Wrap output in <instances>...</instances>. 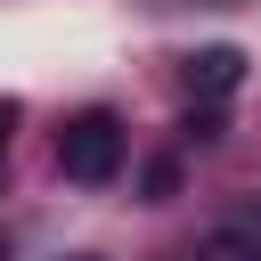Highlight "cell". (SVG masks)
I'll list each match as a JSON object with an SVG mask.
<instances>
[{
	"mask_svg": "<svg viewBox=\"0 0 261 261\" xmlns=\"http://www.w3.org/2000/svg\"><path fill=\"white\" fill-rule=\"evenodd\" d=\"M57 171H65V179H82V188H106V179L122 171V122H114L106 106L73 114V122L57 130Z\"/></svg>",
	"mask_w": 261,
	"mask_h": 261,
	"instance_id": "6da1fadb",
	"label": "cell"
},
{
	"mask_svg": "<svg viewBox=\"0 0 261 261\" xmlns=\"http://www.w3.org/2000/svg\"><path fill=\"white\" fill-rule=\"evenodd\" d=\"M179 73H188V90H196V98H228V90L245 82V49L212 41V49H196V57L179 65Z\"/></svg>",
	"mask_w": 261,
	"mask_h": 261,
	"instance_id": "7a4b0ae2",
	"label": "cell"
},
{
	"mask_svg": "<svg viewBox=\"0 0 261 261\" xmlns=\"http://www.w3.org/2000/svg\"><path fill=\"white\" fill-rule=\"evenodd\" d=\"M196 261H261V245H253V237H237V228H220V237H204V245H196Z\"/></svg>",
	"mask_w": 261,
	"mask_h": 261,
	"instance_id": "3957f363",
	"label": "cell"
},
{
	"mask_svg": "<svg viewBox=\"0 0 261 261\" xmlns=\"http://www.w3.org/2000/svg\"><path fill=\"white\" fill-rule=\"evenodd\" d=\"M171 188H179V163H171V155H163V163H147V196H171Z\"/></svg>",
	"mask_w": 261,
	"mask_h": 261,
	"instance_id": "277c9868",
	"label": "cell"
},
{
	"mask_svg": "<svg viewBox=\"0 0 261 261\" xmlns=\"http://www.w3.org/2000/svg\"><path fill=\"white\" fill-rule=\"evenodd\" d=\"M8 122H16V98H0V155H8Z\"/></svg>",
	"mask_w": 261,
	"mask_h": 261,
	"instance_id": "5b68a950",
	"label": "cell"
}]
</instances>
